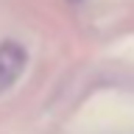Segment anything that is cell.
<instances>
[{
	"label": "cell",
	"mask_w": 134,
	"mask_h": 134,
	"mask_svg": "<svg viewBox=\"0 0 134 134\" xmlns=\"http://www.w3.org/2000/svg\"><path fill=\"white\" fill-rule=\"evenodd\" d=\"M25 64H28V53L20 42L8 39L0 45V92L8 90L11 84L23 75Z\"/></svg>",
	"instance_id": "1"
}]
</instances>
